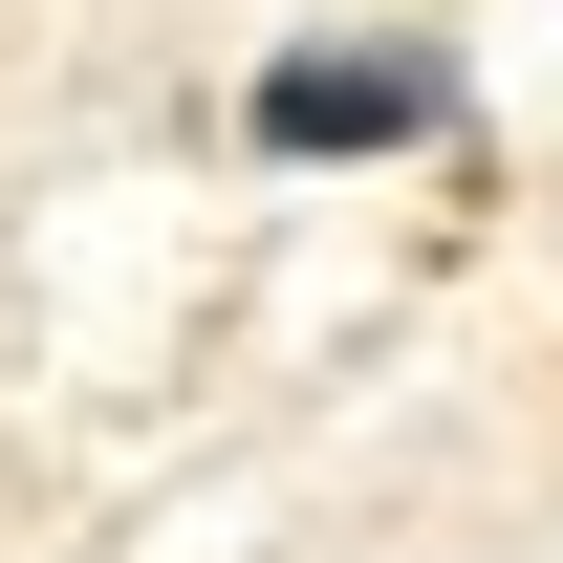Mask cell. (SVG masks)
Instances as JSON below:
<instances>
[{
    "mask_svg": "<svg viewBox=\"0 0 563 563\" xmlns=\"http://www.w3.org/2000/svg\"><path fill=\"white\" fill-rule=\"evenodd\" d=\"M455 109H477L455 44H303V66L239 87V131H261V152H433Z\"/></svg>",
    "mask_w": 563,
    "mask_h": 563,
    "instance_id": "cell-1",
    "label": "cell"
}]
</instances>
